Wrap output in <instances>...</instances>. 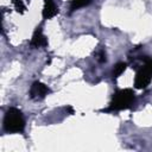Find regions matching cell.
<instances>
[{
	"mask_svg": "<svg viewBox=\"0 0 152 152\" xmlns=\"http://www.w3.org/2000/svg\"><path fill=\"white\" fill-rule=\"evenodd\" d=\"M12 2H13V5H14V7H15L17 12L23 13V12L25 11V5L23 4V1H21V0H12Z\"/></svg>",
	"mask_w": 152,
	"mask_h": 152,
	"instance_id": "cell-9",
	"label": "cell"
},
{
	"mask_svg": "<svg viewBox=\"0 0 152 152\" xmlns=\"http://www.w3.org/2000/svg\"><path fill=\"white\" fill-rule=\"evenodd\" d=\"M90 2H91V0H71L70 11H76L78 8H82L84 6H88Z\"/></svg>",
	"mask_w": 152,
	"mask_h": 152,
	"instance_id": "cell-7",
	"label": "cell"
},
{
	"mask_svg": "<svg viewBox=\"0 0 152 152\" xmlns=\"http://www.w3.org/2000/svg\"><path fill=\"white\" fill-rule=\"evenodd\" d=\"M4 128L10 133H19L25 128V119L18 108H10L4 118Z\"/></svg>",
	"mask_w": 152,
	"mask_h": 152,
	"instance_id": "cell-2",
	"label": "cell"
},
{
	"mask_svg": "<svg viewBox=\"0 0 152 152\" xmlns=\"http://www.w3.org/2000/svg\"><path fill=\"white\" fill-rule=\"evenodd\" d=\"M152 80V58H144V64L138 70L134 78V87L137 89H145Z\"/></svg>",
	"mask_w": 152,
	"mask_h": 152,
	"instance_id": "cell-3",
	"label": "cell"
},
{
	"mask_svg": "<svg viewBox=\"0 0 152 152\" xmlns=\"http://www.w3.org/2000/svg\"><path fill=\"white\" fill-rule=\"evenodd\" d=\"M135 101V95L132 89H120L113 94L112 101L109 103V107L106 109V112H112V110H122V109H128L133 106Z\"/></svg>",
	"mask_w": 152,
	"mask_h": 152,
	"instance_id": "cell-1",
	"label": "cell"
},
{
	"mask_svg": "<svg viewBox=\"0 0 152 152\" xmlns=\"http://www.w3.org/2000/svg\"><path fill=\"white\" fill-rule=\"evenodd\" d=\"M97 61L100 62V63H104L106 61H107V57H106V51L102 49V50H100V52L97 53Z\"/></svg>",
	"mask_w": 152,
	"mask_h": 152,
	"instance_id": "cell-10",
	"label": "cell"
},
{
	"mask_svg": "<svg viewBox=\"0 0 152 152\" xmlns=\"http://www.w3.org/2000/svg\"><path fill=\"white\" fill-rule=\"evenodd\" d=\"M58 13V7L56 6L53 0H44V7H43V18L44 19H51Z\"/></svg>",
	"mask_w": 152,
	"mask_h": 152,
	"instance_id": "cell-6",
	"label": "cell"
},
{
	"mask_svg": "<svg viewBox=\"0 0 152 152\" xmlns=\"http://www.w3.org/2000/svg\"><path fill=\"white\" fill-rule=\"evenodd\" d=\"M126 66H127V64L124 63V62L116 63L115 66H114V69H113V76H114V77H119V76L126 70Z\"/></svg>",
	"mask_w": 152,
	"mask_h": 152,
	"instance_id": "cell-8",
	"label": "cell"
},
{
	"mask_svg": "<svg viewBox=\"0 0 152 152\" xmlns=\"http://www.w3.org/2000/svg\"><path fill=\"white\" fill-rule=\"evenodd\" d=\"M49 93H50V88L39 81L33 82L30 88V97L31 99H43Z\"/></svg>",
	"mask_w": 152,
	"mask_h": 152,
	"instance_id": "cell-4",
	"label": "cell"
},
{
	"mask_svg": "<svg viewBox=\"0 0 152 152\" xmlns=\"http://www.w3.org/2000/svg\"><path fill=\"white\" fill-rule=\"evenodd\" d=\"M31 46L32 48H45L48 46V39L43 34V31L40 27H38L33 36H32V39H31Z\"/></svg>",
	"mask_w": 152,
	"mask_h": 152,
	"instance_id": "cell-5",
	"label": "cell"
}]
</instances>
